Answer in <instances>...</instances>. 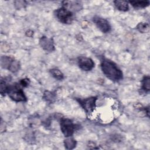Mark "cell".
Returning <instances> with one entry per match:
<instances>
[{
    "mask_svg": "<svg viewBox=\"0 0 150 150\" xmlns=\"http://www.w3.org/2000/svg\"><path fill=\"white\" fill-rule=\"evenodd\" d=\"M101 68L104 74L112 81L118 82L123 78V73L121 69L108 59L103 58L101 60Z\"/></svg>",
    "mask_w": 150,
    "mask_h": 150,
    "instance_id": "6da1fadb",
    "label": "cell"
},
{
    "mask_svg": "<svg viewBox=\"0 0 150 150\" xmlns=\"http://www.w3.org/2000/svg\"><path fill=\"white\" fill-rule=\"evenodd\" d=\"M6 93L13 101L16 102H24L27 100L26 97L22 88L19 86V84H15L8 85Z\"/></svg>",
    "mask_w": 150,
    "mask_h": 150,
    "instance_id": "7a4b0ae2",
    "label": "cell"
},
{
    "mask_svg": "<svg viewBox=\"0 0 150 150\" xmlns=\"http://www.w3.org/2000/svg\"><path fill=\"white\" fill-rule=\"evenodd\" d=\"M56 18L62 23L70 24L73 20V13L68 9L62 6L54 11Z\"/></svg>",
    "mask_w": 150,
    "mask_h": 150,
    "instance_id": "3957f363",
    "label": "cell"
},
{
    "mask_svg": "<svg viewBox=\"0 0 150 150\" xmlns=\"http://www.w3.org/2000/svg\"><path fill=\"white\" fill-rule=\"evenodd\" d=\"M60 126L62 132L66 137H71L76 128V125L71 120L65 118L60 119Z\"/></svg>",
    "mask_w": 150,
    "mask_h": 150,
    "instance_id": "277c9868",
    "label": "cell"
},
{
    "mask_svg": "<svg viewBox=\"0 0 150 150\" xmlns=\"http://www.w3.org/2000/svg\"><path fill=\"white\" fill-rule=\"evenodd\" d=\"M97 100V97H90L86 98H77L76 100L78 101L81 107L84 109L87 114H90L94 111L96 101Z\"/></svg>",
    "mask_w": 150,
    "mask_h": 150,
    "instance_id": "5b68a950",
    "label": "cell"
},
{
    "mask_svg": "<svg viewBox=\"0 0 150 150\" xmlns=\"http://www.w3.org/2000/svg\"><path fill=\"white\" fill-rule=\"evenodd\" d=\"M93 22L96 24V26L103 33H108L111 30V26L107 20L96 16L93 18Z\"/></svg>",
    "mask_w": 150,
    "mask_h": 150,
    "instance_id": "8992f818",
    "label": "cell"
},
{
    "mask_svg": "<svg viewBox=\"0 0 150 150\" xmlns=\"http://www.w3.org/2000/svg\"><path fill=\"white\" fill-rule=\"evenodd\" d=\"M77 64L80 69L83 71H90L94 67V63L93 60L87 57H80L78 59Z\"/></svg>",
    "mask_w": 150,
    "mask_h": 150,
    "instance_id": "52a82bcc",
    "label": "cell"
},
{
    "mask_svg": "<svg viewBox=\"0 0 150 150\" xmlns=\"http://www.w3.org/2000/svg\"><path fill=\"white\" fill-rule=\"evenodd\" d=\"M39 45L46 52H53L55 50L53 40L52 38L42 36L39 40Z\"/></svg>",
    "mask_w": 150,
    "mask_h": 150,
    "instance_id": "ba28073f",
    "label": "cell"
},
{
    "mask_svg": "<svg viewBox=\"0 0 150 150\" xmlns=\"http://www.w3.org/2000/svg\"><path fill=\"white\" fill-rule=\"evenodd\" d=\"M63 6L70 11H78L82 8L81 4L77 1H64Z\"/></svg>",
    "mask_w": 150,
    "mask_h": 150,
    "instance_id": "9c48e42d",
    "label": "cell"
},
{
    "mask_svg": "<svg viewBox=\"0 0 150 150\" xmlns=\"http://www.w3.org/2000/svg\"><path fill=\"white\" fill-rule=\"evenodd\" d=\"M114 4L116 7V8L122 12H126L129 9V6L128 2L124 1H118L116 0L114 1Z\"/></svg>",
    "mask_w": 150,
    "mask_h": 150,
    "instance_id": "30bf717a",
    "label": "cell"
},
{
    "mask_svg": "<svg viewBox=\"0 0 150 150\" xmlns=\"http://www.w3.org/2000/svg\"><path fill=\"white\" fill-rule=\"evenodd\" d=\"M13 58L7 56H2L1 57V66L2 68L8 69H9L11 64L13 60Z\"/></svg>",
    "mask_w": 150,
    "mask_h": 150,
    "instance_id": "8fae6325",
    "label": "cell"
},
{
    "mask_svg": "<svg viewBox=\"0 0 150 150\" xmlns=\"http://www.w3.org/2000/svg\"><path fill=\"white\" fill-rule=\"evenodd\" d=\"M129 2L135 8H144L149 5V1H130Z\"/></svg>",
    "mask_w": 150,
    "mask_h": 150,
    "instance_id": "7c38bea8",
    "label": "cell"
},
{
    "mask_svg": "<svg viewBox=\"0 0 150 150\" xmlns=\"http://www.w3.org/2000/svg\"><path fill=\"white\" fill-rule=\"evenodd\" d=\"M66 138H67L65 139L64 141V145L65 148L67 149H74L76 146V141L71 137Z\"/></svg>",
    "mask_w": 150,
    "mask_h": 150,
    "instance_id": "4fadbf2b",
    "label": "cell"
},
{
    "mask_svg": "<svg viewBox=\"0 0 150 150\" xmlns=\"http://www.w3.org/2000/svg\"><path fill=\"white\" fill-rule=\"evenodd\" d=\"M142 89L145 92H149L150 90V78L149 76H145L142 80Z\"/></svg>",
    "mask_w": 150,
    "mask_h": 150,
    "instance_id": "5bb4252c",
    "label": "cell"
},
{
    "mask_svg": "<svg viewBox=\"0 0 150 150\" xmlns=\"http://www.w3.org/2000/svg\"><path fill=\"white\" fill-rule=\"evenodd\" d=\"M50 73L54 79L58 80H61L64 78V75L63 73L57 68H53L50 69Z\"/></svg>",
    "mask_w": 150,
    "mask_h": 150,
    "instance_id": "9a60e30c",
    "label": "cell"
},
{
    "mask_svg": "<svg viewBox=\"0 0 150 150\" xmlns=\"http://www.w3.org/2000/svg\"><path fill=\"white\" fill-rule=\"evenodd\" d=\"M137 29L139 32L141 33H147L149 30V26L148 23L145 22H141L138 24L137 26Z\"/></svg>",
    "mask_w": 150,
    "mask_h": 150,
    "instance_id": "2e32d148",
    "label": "cell"
},
{
    "mask_svg": "<svg viewBox=\"0 0 150 150\" xmlns=\"http://www.w3.org/2000/svg\"><path fill=\"white\" fill-rule=\"evenodd\" d=\"M20 69V63L18 60H16L15 59L12 61L11 64L10 65L8 70L12 72V73H15L18 71Z\"/></svg>",
    "mask_w": 150,
    "mask_h": 150,
    "instance_id": "e0dca14e",
    "label": "cell"
},
{
    "mask_svg": "<svg viewBox=\"0 0 150 150\" xmlns=\"http://www.w3.org/2000/svg\"><path fill=\"white\" fill-rule=\"evenodd\" d=\"M43 98L45 101L47 102L52 103L55 99V96L53 93L49 91H46L43 93Z\"/></svg>",
    "mask_w": 150,
    "mask_h": 150,
    "instance_id": "ac0fdd59",
    "label": "cell"
},
{
    "mask_svg": "<svg viewBox=\"0 0 150 150\" xmlns=\"http://www.w3.org/2000/svg\"><path fill=\"white\" fill-rule=\"evenodd\" d=\"M0 86H1V94L3 96L5 94H6L8 84H7V83L6 82L5 79L4 80V79H1Z\"/></svg>",
    "mask_w": 150,
    "mask_h": 150,
    "instance_id": "d6986e66",
    "label": "cell"
},
{
    "mask_svg": "<svg viewBox=\"0 0 150 150\" xmlns=\"http://www.w3.org/2000/svg\"><path fill=\"white\" fill-rule=\"evenodd\" d=\"M29 83H30L29 80L28 79H27V78H25V79H21V80L19 81V84L20 86H22V87H27V86L29 85Z\"/></svg>",
    "mask_w": 150,
    "mask_h": 150,
    "instance_id": "ffe728a7",
    "label": "cell"
},
{
    "mask_svg": "<svg viewBox=\"0 0 150 150\" xmlns=\"http://www.w3.org/2000/svg\"><path fill=\"white\" fill-rule=\"evenodd\" d=\"M15 6L17 9H19L22 7H23V6L25 5V1H16L14 2Z\"/></svg>",
    "mask_w": 150,
    "mask_h": 150,
    "instance_id": "44dd1931",
    "label": "cell"
},
{
    "mask_svg": "<svg viewBox=\"0 0 150 150\" xmlns=\"http://www.w3.org/2000/svg\"><path fill=\"white\" fill-rule=\"evenodd\" d=\"M33 34V32L31 30H29L26 32V35L28 37H31Z\"/></svg>",
    "mask_w": 150,
    "mask_h": 150,
    "instance_id": "7402d4cb",
    "label": "cell"
}]
</instances>
